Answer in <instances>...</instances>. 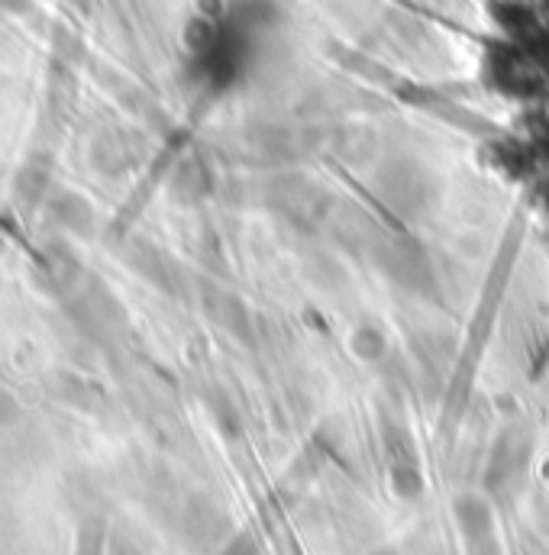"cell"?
<instances>
[{
  "label": "cell",
  "mask_w": 549,
  "mask_h": 555,
  "mask_svg": "<svg viewBox=\"0 0 549 555\" xmlns=\"http://www.w3.org/2000/svg\"><path fill=\"white\" fill-rule=\"evenodd\" d=\"M491 75L511 111L518 152L549 188V0H508L491 42Z\"/></svg>",
  "instance_id": "1"
}]
</instances>
